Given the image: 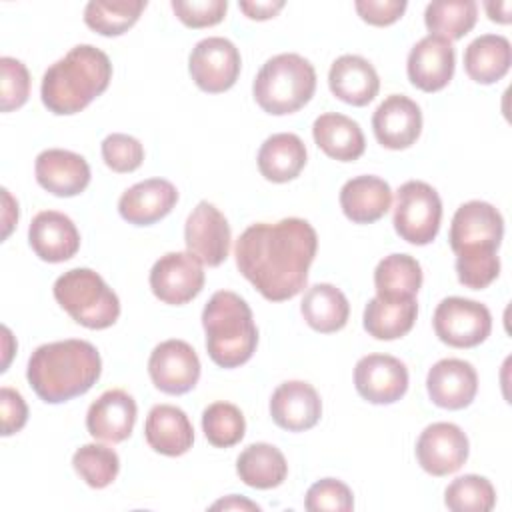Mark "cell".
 Listing matches in <instances>:
<instances>
[{"label":"cell","instance_id":"cell-2","mask_svg":"<svg viewBox=\"0 0 512 512\" xmlns=\"http://www.w3.org/2000/svg\"><path fill=\"white\" fill-rule=\"evenodd\" d=\"M100 372L102 360L96 346L70 338L38 346L28 358L26 378L40 400L60 404L86 394Z\"/></svg>","mask_w":512,"mask_h":512},{"label":"cell","instance_id":"cell-24","mask_svg":"<svg viewBox=\"0 0 512 512\" xmlns=\"http://www.w3.org/2000/svg\"><path fill=\"white\" fill-rule=\"evenodd\" d=\"M328 86L338 100L352 106H366L376 98L380 90V78L366 58L344 54L332 62L328 72Z\"/></svg>","mask_w":512,"mask_h":512},{"label":"cell","instance_id":"cell-1","mask_svg":"<svg viewBox=\"0 0 512 512\" xmlns=\"http://www.w3.org/2000/svg\"><path fill=\"white\" fill-rule=\"evenodd\" d=\"M318 250V236L302 218L248 226L236 240L240 274L270 302H284L302 292Z\"/></svg>","mask_w":512,"mask_h":512},{"label":"cell","instance_id":"cell-38","mask_svg":"<svg viewBox=\"0 0 512 512\" xmlns=\"http://www.w3.org/2000/svg\"><path fill=\"white\" fill-rule=\"evenodd\" d=\"M202 430L216 448H230L244 438L246 422L238 406L230 402H212L202 412Z\"/></svg>","mask_w":512,"mask_h":512},{"label":"cell","instance_id":"cell-29","mask_svg":"<svg viewBox=\"0 0 512 512\" xmlns=\"http://www.w3.org/2000/svg\"><path fill=\"white\" fill-rule=\"evenodd\" d=\"M512 64L508 38L500 34H482L464 50V70L478 84H494L506 76Z\"/></svg>","mask_w":512,"mask_h":512},{"label":"cell","instance_id":"cell-8","mask_svg":"<svg viewBox=\"0 0 512 512\" xmlns=\"http://www.w3.org/2000/svg\"><path fill=\"white\" fill-rule=\"evenodd\" d=\"M432 324L440 342L452 348H474L490 336L492 316L476 300L450 296L436 306Z\"/></svg>","mask_w":512,"mask_h":512},{"label":"cell","instance_id":"cell-17","mask_svg":"<svg viewBox=\"0 0 512 512\" xmlns=\"http://www.w3.org/2000/svg\"><path fill=\"white\" fill-rule=\"evenodd\" d=\"M372 130L388 150L410 148L422 132L420 106L404 94H392L374 110Z\"/></svg>","mask_w":512,"mask_h":512},{"label":"cell","instance_id":"cell-9","mask_svg":"<svg viewBox=\"0 0 512 512\" xmlns=\"http://www.w3.org/2000/svg\"><path fill=\"white\" fill-rule=\"evenodd\" d=\"M240 52L222 36H208L200 40L188 58V70L194 84L208 92L220 94L230 90L240 74Z\"/></svg>","mask_w":512,"mask_h":512},{"label":"cell","instance_id":"cell-19","mask_svg":"<svg viewBox=\"0 0 512 512\" xmlns=\"http://www.w3.org/2000/svg\"><path fill=\"white\" fill-rule=\"evenodd\" d=\"M270 416L288 432H304L318 424L322 400L316 388L304 380L282 382L270 398Z\"/></svg>","mask_w":512,"mask_h":512},{"label":"cell","instance_id":"cell-16","mask_svg":"<svg viewBox=\"0 0 512 512\" xmlns=\"http://www.w3.org/2000/svg\"><path fill=\"white\" fill-rule=\"evenodd\" d=\"M456 56L450 40L428 34L418 40L406 60V72L412 86L422 92L442 90L454 76Z\"/></svg>","mask_w":512,"mask_h":512},{"label":"cell","instance_id":"cell-41","mask_svg":"<svg viewBox=\"0 0 512 512\" xmlns=\"http://www.w3.org/2000/svg\"><path fill=\"white\" fill-rule=\"evenodd\" d=\"M102 160L118 174L134 172L144 160V146L130 134L114 132L102 140Z\"/></svg>","mask_w":512,"mask_h":512},{"label":"cell","instance_id":"cell-3","mask_svg":"<svg viewBox=\"0 0 512 512\" xmlns=\"http://www.w3.org/2000/svg\"><path fill=\"white\" fill-rule=\"evenodd\" d=\"M110 80V58L92 44H78L44 72L42 104L58 116L76 114L106 92Z\"/></svg>","mask_w":512,"mask_h":512},{"label":"cell","instance_id":"cell-20","mask_svg":"<svg viewBox=\"0 0 512 512\" xmlns=\"http://www.w3.org/2000/svg\"><path fill=\"white\" fill-rule=\"evenodd\" d=\"M34 172L38 184L60 198L76 196L90 184V166L84 156L62 148L40 152L36 156Z\"/></svg>","mask_w":512,"mask_h":512},{"label":"cell","instance_id":"cell-10","mask_svg":"<svg viewBox=\"0 0 512 512\" xmlns=\"http://www.w3.org/2000/svg\"><path fill=\"white\" fill-rule=\"evenodd\" d=\"M504 236V218L488 202H464L452 216L450 248L454 254L476 250H498Z\"/></svg>","mask_w":512,"mask_h":512},{"label":"cell","instance_id":"cell-45","mask_svg":"<svg viewBox=\"0 0 512 512\" xmlns=\"http://www.w3.org/2000/svg\"><path fill=\"white\" fill-rule=\"evenodd\" d=\"M0 416H2V436H12L20 432L28 420V406L22 394L14 388H0Z\"/></svg>","mask_w":512,"mask_h":512},{"label":"cell","instance_id":"cell-44","mask_svg":"<svg viewBox=\"0 0 512 512\" xmlns=\"http://www.w3.org/2000/svg\"><path fill=\"white\" fill-rule=\"evenodd\" d=\"M406 0H356L358 16L372 26H390L406 10Z\"/></svg>","mask_w":512,"mask_h":512},{"label":"cell","instance_id":"cell-18","mask_svg":"<svg viewBox=\"0 0 512 512\" xmlns=\"http://www.w3.org/2000/svg\"><path fill=\"white\" fill-rule=\"evenodd\" d=\"M430 400L446 410H462L472 404L478 392V374L466 360H438L426 376Z\"/></svg>","mask_w":512,"mask_h":512},{"label":"cell","instance_id":"cell-14","mask_svg":"<svg viewBox=\"0 0 512 512\" xmlns=\"http://www.w3.org/2000/svg\"><path fill=\"white\" fill-rule=\"evenodd\" d=\"M468 438L452 422H434L426 426L416 442V460L432 476H448L462 468L468 458Z\"/></svg>","mask_w":512,"mask_h":512},{"label":"cell","instance_id":"cell-31","mask_svg":"<svg viewBox=\"0 0 512 512\" xmlns=\"http://www.w3.org/2000/svg\"><path fill=\"white\" fill-rule=\"evenodd\" d=\"M376 296L390 302L412 300L422 286V268L410 254H390L374 270Z\"/></svg>","mask_w":512,"mask_h":512},{"label":"cell","instance_id":"cell-15","mask_svg":"<svg viewBox=\"0 0 512 512\" xmlns=\"http://www.w3.org/2000/svg\"><path fill=\"white\" fill-rule=\"evenodd\" d=\"M354 386L372 404H392L408 390V370L390 354H368L356 362Z\"/></svg>","mask_w":512,"mask_h":512},{"label":"cell","instance_id":"cell-48","mask_svg":"<svg viewBox=\"0 0 512 512\" xmlns=\"http://www.w3.org/2000/svg\"><path fill=\"white\" fill-rule=\"evenodd\" d=\"M484 8L492 22H498V24L510 22V2H486Z\"/></svg>","mask_w":512,"mask_h":512},{"label":"cell","instance_id":"cell-36","mask_svg":"<svg viewBox=\"0 0 512 512\" xmlns=\"http://www.w3.org/2000/svg\"><path fill=\"white\" fill-rule=\"evenodd\" d=\"M72 466L90 488H106L120 472V458L104 444H84L74 452Z\"/></svg>","mask_w":512,"mask_h":512},{"label":"cell","instance_id":"cell-46","mask_svg":"<svg viewBox=\"0 0 512 512\" xmlns=\"http://www.w3.org/2000/svg\"><path fill=\"white\" fill-rule=\"evenodd\" d=\"M238 6L252 20H268L284 8V0H240Z\"/></svg>","mask_w":512,"mask_h":512},{"label":"cell","instance_id":"cell-22","mask_svg":"<svg viewBox=\"0 0 512 512\" xmlns=\"http://www.w3.org/2000/svg\"><path fill=\"white\" fill-rule=\"evenodd\" d=\"M178 202V190L164 178H148L130 186L118 200L120 216L134 226L162 220Z\"/></svg>","mask_w":512,"mask_h":512},{"label":"cell","instance_id":"cell-34","mask_svg":"<svg viewBox=\"0 0 512 512\" xmlns=\"http://www.w3.org/2000/svg\"><path fill=\"white\" fill-rule=\"evenodd\" d=\"M478 18V6L474 0H436L424 10V24L434 36L446 40H458L466 36Z\"/></svg>","mask_w":512,"mask_h":512},{"label":"cell","instance_id":"cell-26","mask_svg":"<svg viewBox=\"0 0 512 512\" xmlns=\"http://www.w3.org/2000/svg\"><path fill=\"white\" fill-rule=\"evenodd\" d=\"M392 204L390 184L378 176L350 178L340 190V208L344 216L356 224H372L380 220Z\"/></svg>","mask_w":512,"mask_h":512},{"label":"cell","instance_id":"cell-6","mask_svg":"<svg viewBox=\"0 0 512 512\" xmlns=\"http://www.w3.org/2000/svg\"><path fill=\"white\" fill-rule=\"evenodd\" d=\"M56 302L74 322L90 330L110 328L120 316V300L104 278L90 268H72L54 282Z\"/></svg>","mask_w":512,"mask_h":512},{"label":"cell","instance_id":"cell-33","mask_svg":"<svg viewBox=\"0 0 512 512\" xmlns=\"http://www.w3.org/2000/svg\"><path fill=\"white\" fill-rule=\"evenodd\" d=\"M416 316L418 304L414 298L390 302L376 296L364 308V330L376 340H396L412 330Z\"/></svg>","mask_w":512,"mask_h":512},{"label":"cell","instance_id":"cell-27","mask_svg":"<svg viewBox=\"0 0 512 512\" xmlns=\"http://www.w3.org/2000/svg\"><path fill=\"white\" fill-rule=\"evenodd\" d=\"M312 136L326 156L340 162L358 160L366 148L360 124L338 112L320 114L312 124Z\"/></svg>","mask_w":512,"mask_h":512},{"label":"cell","instance_id":"cell-35","mask_svg":"<svg viewBox=\"0 0 512 512\" xmlns=\"http://www.w3.org/2000/svg\"><path fill=\"white\" fill-rule=\"evenodd\" d=\"M146 4V0H92L84 8V22L102 36H120L138 22Z\"/></svg>","mask_w":512,"mask_h":512},{"label":"cell","instance_id":"cell-43","mask_svg":"<svg viewBox=\"0 0 512 512\" xmlns=\"http://www.w3.org/2000/svg\"><path fill=\"white\" fill-rule=\"evenodd\" d=\"M174 14L188 28H206L224 20L228 10L226 0H172Z\"/></svg>","mask_w":512,"mask_h":512},{"label":"cell","instance_id":"cell-5","mask_svg":"<svg viewBox=\"0 0 512 512\" xmlns=\"http://www.w3.org/2000/svg\"><path fill=\"white\" fill-rule=\"evenodd\" d=\"M316 90V70L300 54L284 52L264 62L252 84L256 104L274 116L300 110Z\"/></svg>","mask_w":512,"mask_h":512},{"label":"cell","instance_id":"cell-12","mask_svg":"<svg viewBox=\"0 0 512 512\" xmlns=\"http://www.w3.org/2000/svg\"><path fill=\"white\" fill-rule=\"evenodd\" d=\"M148 374L160 392L172 396L186 394L200 378V360L188 342L164 340L150 354Z\"/></svg>","mask_w":512,"mask_h":512},{"label":"cell","instance_id":"cell-21","mask_svg":"<svg viewBox=\"0 0 512 512\" xmlns=\"http://www.w3.org/2000/svg\"><path fill=\"white\" fill-rule=\"evenodd\" d=\"M28 242L40 260L58 264L70 260L78 252L80 234L66 214L58 210H42L30 222Z\"/></svg>","mask_w":512,"mask_h":512},{"label":"cell","instance_id":"cell-28","mask_svg":"<svg viewBox=\"0 0 512 512\" xmlns=\"http://www.w3.org/2000/svg\"><path fill=\"white\" fill-rule=\"evenodd\" d=\"M306 166V146L300 136L292 132H278L268 136L258 150L260 174L276 184L294 180Z\"/></svg>","mask_w":512,"mask_h":512},{"label":"cell","instance_id":"cell-23","mask_svg":"<svg viewBox=\"0 0 512 512\" xmlns=\"http://www.w3.org/2000/svg\"><path fill=\"white\" fill-rule=\"evenodd\" d=\"M136 402L134 398L120 390H106L98 400H94L86 414V428L92 438L104 442H124L136 424Z\"/></svg>","mask_w":512,"mask_h":512},{"label":"cell","instance_id":"cell-40","mask_svg":"<svg viewBox=\"0 0 512 512\" xmlns=\"http://www.w3.org/2000/svg\"><path fill=\"white\" fill-rule=\"evenodd\" d=\"M0 110L12 112L26 104L30 96V74L28 68L12 58L2 56L0 58Z\"/></svg>","mask_w":512,"mask_h":512},{"label":"cell","instance_id":"cell-11","mask_svg":"<svg viewBox=\"0 0 512 512\" xmlns=\"http://www.w3.org/2000/svg\"><path fill=\"white\" fill-rule=\"evenodd\" d=\"M204 286L202 262L190 252H168L150 270L152 294L172 306H182L196 298Z\"/></svg>","mask_w":512,"mask_h":512},{"label":"cell","instance_id":"cell-42","mask_svg":"<svg viewBox=\"0 0 512 512\" xmlns=\"http://www.w3.org/2000/svg\"><path fill=\"white\" fill-rule=\"evenodd\" d=\"M304 506L310 512H348L354 508V496L344 482L336 478H322L308 488Z\"/></svg>","mask_w":512,"mask_h":512},{"label":"cell","instance_id":"cell-32","mask_svg":"<svg viewBox=\"0 0 512 512\" xmlns=\"http://www.w3.org/2000/svg\"><path fill=\"white\" fill-rule=\"evenodd\" d=\"M236 472L246 486L270 490L286 480L288 462L276 446L256 442L240 452L236 460Z\"/></svg>","mask_w":512,"mask_h":512},{"label":"cell","instance_id":"cell-25","mask_svg":"<svg viewBox=\"0 0 512 512\" xmlns=\"http://www.w3.org/2000/svg\"><path fill=\"white\" fill-rule=\"evenodd\" d=\"M144 438L158 454L182 456L194 444V428L182 408L156 404L146 416Z\"/></svg>","mask_w":512,"mask_h":512},{"label":"cell","instance_id":"cell-39","mask_svg":"<svg viewBox=\"0 0 512 512\" xmlns=\"http://www.w3.org/2000/svg\"><path fill=\"white\" fill-rule=\"evenodd\" d=\"M456 274L460 284L472 290L490 286L500 274V260L496 250H476L456 254Z\"/></svg>","mask_w":512,"mask_h":512},{"label":"cell","instance_id":"cell-30","mask_svg":"<svg viewBox=\"0 0 512 512\" xmlns=\"http://www.w3.org/2000/svg\"><path fill=\"white\" fill-rule=\"evenodd\" d=\"M300 312L312 330L330 334L346 326L350 316V304L340 288L322 282L310 286L304 292Z\"/></svg>","mask_w":512,"mask_h":512},{"label":"cell","instance_id":"cell-37","mask_svg":"<svg viewBox=\"0 0 512 512\" xmlns=\"http://www.w3.org/2000/svg\"><path fill=\"white\" fill-rule=\"evenodd\" d=\"M444 504L454 512H490L496 504V490L488 478L464 474L448 484Z\"/></svg>","mask_w":512,"mask_h":512},{"label":"cell","instance_id":"cell-13","mask_svg":"<svg viewBox=\"0 0 512 512\" xmlns=\"http://www.w3.org/2000/svg\"><path fill=\"white\" fill-rule=\"evenodd\" d=\"M230 226L224 214L210 202L202 200L190 212L184 224L186 252L206 266H220L230 252Z\"/></svg>","mask_w":512,"mask_h":512},{"label":"cell","instance_id":"cell-7","mask_svg":"<svg viewBox=\"0 0 512 512\" xmlns=\"http://www.w3.org/2000/svg\"><path fill=\"white\" fill-rule=\"evenodd\" d=\"M440 220L442 202L430 184L408 180L398 188L392 222L402 240L414 246L430 244L440 230Z\"/></svg>","mask_w":512,"mask_h":512},{"label":"cell","instance_id":"cell-47","mask_svg":"<svg viewBox=\"0 0 512 512\" xmlns=\"http://www.w3.org/2000/svg\"><path fill=\"white\" fill-rule=\"evenodd\" d=\"M212 510H260L256 502H250L246 498H240L236 494H230L228 498H222L210 506Z\"/></svg>","mask_w":512,"mask_h":512},{"label":"cell","instance_id":"cell-4","mask_svg":"<svg viewBox=\"0 0 512 512\" xmlns=\"http://www.w3.org/2000/svg\"><path fill=\"white\" fill-rule=\"evenodd\" d=\"M202 326L208 356L220 368H238L252 358L258 328L250 306L236 292H214L202 310Z\"/></svg>","mask_w":512,"mask_h":512}]
</instances>
